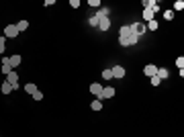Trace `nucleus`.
I'll list each match as a JSON object with an SVG mask.
<instances>
[{
	"instance_id": "nucleus-1",
	"label": "nucleus",
	"mask_w": 184,
	"mask_h": 137,
	"mask_svg": "<svg viewBox=\"0 0 184 137\" xmlns=\"http://www.w3.org/2000/svg\"><path fill=\"white\" fill-rule=\"evenodd\" d=\"M129 27H131V33L137 35V37H141V35L147 31V29H145V23H131Z\"/></svg>"
},
{
	"instance_id": "nucleus-2",
	"label": "nucleus",
	"mask_w": 184,
	"mask_h": 137,
	"mask_svg": "<svg viewBox=\"0 0 184 137\" xmlns=\"http://www.w3.org/2000/svg\"><path fill=\"white\" fill-rule=\"evenodd\" d=\"M19 35V31H16V25H6L4 27V37H8V39H14Z\"/></svg>"
},
{
	"instance_id": "nucleus-3",
	"label": "nucleus",
	"mask_w": 184,
	"mask_h": 137,
	"mask_svg": "<svg viewBox=\"0 0 184 137\" xmlns=\"http://www.w3.org/2000/svg\"><path fill=\"white\" fill-rule=\"evenodd\" d=\"M143 74L147 76V78H153V76L157 74V66H153V63H147V66L143 68Z\"/></svg>"
},
{
	"instance_id": "nucleus-4",
	"label": "nucleus",
	"mask_w": 184,
	"mask_h": 137,
	"mask_svg": "<svg viewBox=\"0 0 184 137\" xmlns=\"http://www.w3.org/2000/svg\"><path fill=\"white\" fill-rule=\"evenodd\" d=\"M6 82L13 86V88H19V76H16V72H10V74L6 76Z\"/></svg>"
},
{
	"instance_id": "nucleus-5",
	"label": "nucleus",
	"mask_w": 184,
	"mask_h": 137,
	"mask_svg": "<svg viewBox=\"0 0 184 137\" xmlns=\"http://www.w3.org/2000/svg\"><path fill=\"white\" fill-rule=\"evenodd\" d=\"M90 92H92V94L96 96V98H98V100H100V96H102V86L98 82H94V84H90Z\"/></svg>"
},
{
	"instance_id": "nucleus-6",
	"label": "nucleus",
	"mask_w": 184,
	"mask_h": 137,
	"mask_svg": "<svg viewBox=\"0 0 184 137\" xmlns=\"http://www.w3.org/2000/svg\"><path fill=\"white\" fill-rule=\"evenodd\" d=\"M113 96H115V88H113V86H106V88H102L100 100H104V98H113Z\"/></svg>"
},
{
	"instance_id": "nucleus-7",
	"label": "nucleus",
	"mask_w": 184,
	"mask_h": 137,
	"mask_svg": "<svg viewBox=\"0 0 184 137\" xmlns=\"http://www.w3.org/2000/svg\"><path fill=\"white\" fill-rule=\"evenodd\" d=\"M8 62H10V68H19V66H20V62H23V57H20V55H16V53H14L13 55V57H8Z\"/></svg>"
},
{
	"instance_id": "nucleus-8",
	"label": "nucleus",
	"mask_w": 184,
	"mask_h": 137,
	"mask_svg": "<svg viewBox=\"0 0 184 137\" xmlns=\"http://www.w3.org/2000/svg\"><path fill=\"white\" fill-rule=\"evenodd\" d=\"M113 78H125V68L123 66H115L113 68Z\"/></svg>"
},
{
	"instance_id": "nucleus-9",
	"label": "nucleus",
	"mask_w": 184,
	"mask_h": 137,
	"mask_svg": "<svg viewBox=\"0 0 184 137\" xmlns=\"http://www.w3.org/2000/svg\"><path fill=\"white\" fill-rule=\"evenodd\" d=\"M13 72V68H10V62H8V57H2V74H10Z\"/></svg>"
},
{
	"instance_id": "nucleus-10",
	"label": "nucleus",
	"mask_w": 184,
	"mask_h": 137,
	"mask_svg": "<svg viewBox=\"0 0 184 137\" xmlns=\"http://www.w3.org/2000/svg\"><path fill=\"white\" fill-rule=\"evenodd\" d=\"M98 29H100V31H109V29H110V19H109V16H106V19H100Z\"/></svg>"
},
{
	"instance_id": "nucleus-11",
	"label": "nucleus",
	"mask_w": 184,
	"mask_h": 137,
	"mask_svg": "<svg viewBox=\"0 0 184 137\" xmlns=\"http://www.w3.org/2000/svg\"><path fill=\"white\" fill-rule=\"evenodd\" d=\"M131 35V27L129 25H123L121 29H119V37H129Z\"/></svg>"
},
{
	"instance_id": "nucleus-12",
	"label": "nucleus",
	"mask_w": 184,
	"mask_h": 137,
	"mask_svg": "<svg viewBox=\"0 0 184 137\" xmlns=\"http://www.w3.org/2000/svg\"><path fill=\"white\" fill-rule=\"evenodd\" d=\"M27 29H29V21H19L16 23V31H19V33L27 31Z\"/></svg>"
},
{
	"instance_id": "nucleus-13",
	"label": "nucleus",
	"mask_w": 184,
	"mask_h": 137,
	"mask_svg": "<svg viewBox=\"0 0 184 137\" xmlns=\"http://www.w3.org/2000/svg\"><path fill=\"white\" fill-rule=\"evenodd\" d=\"M168 74H170V72H168V70L166 68H157V78H160V80H166V78H168Z\"/></svg>"
},
{
	"instance_id": "nucleus-14",
	"label": "nucleus",
	"mask_w": 184,
	"mask_h": 137,
	"mask_svg": "<svg viewBox=\"0 0 184 137\" xmlns=\"http://www.w3.org/2000/svg\"><path fill=\"white\" fill-rule=\"evenodd\" d=\"M0 90H2V94H10V92H13V86H10V84L8 82H2V86H0Z\"/></svg>"
},
{
	"instance_id": "nucleus-15",
	"label": "nucleus",
	"mask_w": 184,
	"mask_h": 137,
	"mask_svg": "<svg viewBox=\"0 0 184 137\" xmlns=\"http://www.w3.org/2000/svg\"><path fill=\"white\" fill-rule=\"evenodd\" d=\"M96 16H98V21H100V19H106V16H109V8H100V10L96 13Z\"/></svg>"
},
{
	"instance_id": "nucleus-16",
	"label": "nucleus",
	"mask_w": 184,
	"mask_h": 137,
	"mask_svg": "<svg viewBox=\"0 0 184 137\" xmlns=\"http://www.w3.org/2000/svg\"><path fill=\"white\" fill-rule=\"evenodd\" d=\"M143 19H145L147 23H150V21H153V13H151L150 8H145V10H143Z\"/></svg>"
},
{
	"instance_id": "nucleus-17",
	"label": "nucleus",
	"mask_w": 184,
	"mask_h": 137,
	"mask_svg": "<svg viewBox=\"0 0 184 137\" xmlns=\"http://www.w3.org/2000/svg\"><path fill=\"white\" fill-rule=\"evenodd\" d=\"M145 29H150V31H157V21L153 19V21H150L147 25H145Z\"/></svg>"
},
{
	"instance_id": "nucleus-18",
	"label": "nucleus",
	"mask_w": 184,
	"mask_h": 137,
	"mask_svg": "<svg viewBox=\"0 0 184 137\" xmlns=\"http://www.w3.org/2000/svg\"><path fill=\"white\" fill-rule=\"evenodd\" d=\"M90 106H92V110H100V109H102V100H98V98H96V100L90 104Z\"/></svg>"
},
{
	"instance_id": "nucleus-19",
	"label": "nucleus",
	"mask_w": 184,
	"mask_h": 137,
	"mask_svg": "<svg viewBox=\"0 0 184 137\" xmlns=\"http://www.w3.org/2000/svg\"><path fill=\"white\" fill-rule=\"evenodd\" d=\"M119 43H121L123 47H129L131 41H129V37H119Z\"/></svg>"
},
{
	"instance_id": "nucleus-20",
	"label": "nucleus",
	"mask_w": 184,
	"mask_h": 137,
	"mask_svg": "<svg viewBox=\"0 0 184 137\" xmlns=\"http://www.w3.org/2000/svg\"><path fill=\"white\" fill-rule=\"evenodd\" d=\"M102 78H104V80H113V70H104V72H102Z\"/></svg>"
},
{
	"instance_id": "nucleus-21",
	"label": "nucleus",
	"mask_w": 184,
	"mask_h": 137,
	"mask_svg": "<svg viewBox=\"0 0 184 137\" xmlns=\"http://www.w3.org/2000/svg\"><path fill=\"white\" fill-rule=\"evenodd\" d=\"M25 90H27L29 94H33L35 90H39V88H37V86H35V84H27V86H25Z\"/></svg>"
},
{
	"instance_id": "nucleus-22",
	"label": "nucleus",
	"mask_w": 184,
	"mask_h": 137,
	"mask_svg": "<svg viewBox=\"0 0 184 137\" xmlns=\"http://www.w3.org/2000/svg\"><path fill=\"white\" fill-rule=\"evenodd\" d=\"M176 68H178V70H184V57H182V55L176 59Z\"/></svg>"
},
{
	"instance_id": "nucleus-23",
	"label": "nucleus",
	"mask_w": 184,
	"mask_h": 137,
	"mask_svg": "<svg viewBox=\"0 0 184 137\" xmlns=\"http://www.w3.org/2000/svg\"><path fill=\"white\" fill-rule=\"evenodd\" d=\"M184 8V2L182 0H176V2H174V10H182Z\"/></svg>"
},
{
	"instance_id": "nucleus-24",
	"label": "nucleus",
	"mask_w": 184,
	"mask_h": 137,
	"mask_svg": "<svg viewBox=\"0 0 184 137\" xmlns=\"http://www.w3.org/2000/svg\"><path fill=\"white\" fill-rule=\"evenodd\" d=\"M164 19L172 21V19H174V10H166V13H164Z\"/></svg>"
},
{
	"instance_id": "nucleus-25",
	"label": "nucleus",
	"mask_w": 184,
	"mask_h": 137,
	"mask_svg": "<svg viewBox=\"0 0 184 137\" xmlns=\"http://www.w3.org/2000/svg\"><path fill=\"white\" fill-rule=\"evenodd\" d=\"M98 23H100V21H98V16H96V14H94V16H90V25H92V27H98Z\"/></svg>"
},
{
	"instance_id": "nucleus-26",
	"label": "nucleus",
	"mask_w": 184,
	"mask_h": 137,
	"mask_svg": "<svg viewBox=\"0 0 184 137\" xmlns=\"http://www.w3.org/2000/svg\"><path fill=\"white\" fill-rule=\"evenodd\" d=\"M33 98H35V100H41V98H43V92H41V90H35V92H33Z\"/></svg>"
},
{
	"instance_id": "nucleus-27",
	"label": "nucleus",
	"mask_w": 184,
	"mask_h": 137,
	"mask_svg": "<svg viewBox=\"0 0 184 137\" xmlns=\"http://www.w3.org/2000/svg\"><path fill=\"white\" fill-rule=\"evenodd\" d=\"M150 80H151V86H160V82H162L157 76H153V78H150Z\"/></svg>"
},
{
	"instance_id": "nucleus-28",
	"label": "nucleus",
	"mask_w": 184,
	"mask_h": 137,
	"mask_svg": "<svg viewBox=\"0 0 184 137\" xmlns=\"http://www.w3.org/2000/svg\"><path fill=\"white\" fill-rule=\"evenodd\" d=\"M88 6H92V8H98V6H100V2H98V0H90V2H88Z\"/></svg>"
},
{
	"instance_id": "nucleus-29",
	"label": "nucleus",
	"mask_w": 184,
	"mask_h": 137,
	"mask_svg": "<svg viewBox=\"0 0 184 137\" xmlns=\"http://www.w3.org/2000/svg\"><path fill=\"white\" fill-rule=\"evenodd\" d=\"M70 6H72V8H78V6H80V0H70Z\"/></svg>"
},
{
	"instance_id": "nucleus-30",
	"label": "nucleus",
	"mask_w": 184,
	"mask_h": 137,
	"mask_svg": "<svg viewBox=\"0 0 184 137\" xmlns=\"http://www.w3.org/2000/svg\"><path fill=\"white\" fill-rule=\"evenodd\" d=\"M4 49H6V45H4V39H2V41H0V55L4 53Z\"/></svg>"
},
{
	"instance_id": "nucleus-31",
	"label": "nucleus",
	"mask_w": 184,
	"mask_h": 137,
	"mask_svg": "<svg viewBox=\"0 0 184 137\" xmlns=\"http://www.w3.org/2000/svg\"><path fill=\"white\" fill-rule=\"evenodd\" d=\"M2 39H4V35H0V41H2Z\"/></svg>"
}]
</instances>
